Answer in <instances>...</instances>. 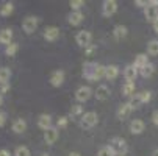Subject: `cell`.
<instances>
[{
    "instance_id": "obj_10",
    "label": "cell",
    "mask_w": 158,
    "mask_h": 156,
    "mask_svg": "<svg viewBox=\"0 0 158 156\" xmlns=\"http://www.w3.org/2000/svg\"><path fill=\"white\" fill-rule=\"evenodd\" d=\"M42 36H44V39H46V41L53 42V41L58 39V36H60V30H58L56 27H46V30H44Z\"/></svg>"
},
{
    "instance_id": "obj_14",
    "label": "cell",
    "mask_w": 158,
    "mask_h": 156,
    "mask_svg": "<svg viewBox=\"0 0 158 156\" xmlns=\"http://www.w3.org/2000/svg\"><path fill=\"white\" fill-rule=\"evenodd\" d=\"M11 42H13V30H11V28H3V30H0V44L10 46Z\"/></svg>"
},
{
    "instance_id": "obj_2",
    "label": "cell",
    "mask_w": 158,
    "mask_h": 156,
    "mask_svg": "<svg viewBox=\"0 0 158 156\" xmlns=\"http://www.w3.org/2000/svg\"><path fill=\"white\" fill-rule=\"evenodd\" d=\"M38 28V17L35 16H28L24 19V22H22V30H24L27 34H31L35 33Z\"/></svg>"
},
{
    "instance_id": "obj_13",
    "label": "cell",
    "mask_w": 158,
    "mask_h": 156,
    "mask_svg": "<svg viewBox=\"0 0 158 156\" xmlns=\"http://www.w3.org/2000/svg\"><path fill=\"white\" fill-rule=\"evenodd\" d=\"M131 106L128 105V102L127 103H122L119 108H118V113H116V116H118V119L119 120H124V119H127L128 116H130V113H131Z\"/></svg>"
},
{
    "instance_id": "obj_35",
    "label": "cell",
    "mask_w": 158,
    "mask_h": 156,
    "mask_svg": "<svg viewBox=\"0 0 158 156\" xmlns=\"http://www.w3.org/2000/svg\"><path fill=\"white\" fill-rule=\"evenodd\" d=\"M67 123H69V119H67L66 116H63V117H60V119H58L56 126H58V128H66V126H67Z\"/></svg>"
},
{
    "instance_id": "obj_7",
    "label": "cell",
    "mask_w": 158,
    "mask_h": 156,
    "mask_svg": "<svg viewBox=\"0 0 158 156\" xmlns=\"http://www.w3.org/2000/svg\"><path fill=\"white\" fill-rule=\"evenodd\" d=\"M96 67H97V62H85L83 64V77L89 81H96L94 80Z\"/></svg>"
},
{
    "instance_id": "obj_30",
    "label": "cell",
    "mask_w": 158,
    "mask_h": 156,
    "mask_svg": "<svg viewBox=\"0 0 158 156\" xmlns=\"http://www.w3.org/2000/svg\"><path fill=\"white\" fill-rule=\"evenodd\" d=\"M14 156H31V153H30V150L27 148V147H17L16 148V151H14Z\"/></svg>"
},
{
    "instance_id": "obj_31",
    "label": "cell",
    "mask_w": 158,
    "mask_h": 156,
    "mask_svg": "<svg viewBox=\"0 0 158 156\" xmlns=\"http://www.w3.org/2000/svg\"><path fill=\"white\" fill-rule=\"evenodd\" d=\"M138 97H139V100H141V103H149L150 102V98H152V92H149V91H144V92H139V94H136Z\"/></svg>"
},
{
    "instance_id": "obj_23",
    "label": "cell",
    "mask_w": 158,
    "mask_h": 156,
    "mask_svg": "<svg viewBox=\"0 0 158 156\" xmlns=\"http://www.w3.org/2000/svg\"><path fill=\"white\" fill-rule=\"evenodd\" d=\"M14 11V5L11 2H5L2 6H0V16H3V17H8L11 16Z\"/></svg>"
},
{
    "instance_id": "obj_37",
    "label": "cell",
    "mask_w": 158,
    "mask_h": 156,
    "mask_svg": "<svg viewBox=\"0 0 158 156\" xmlns=\"http://www.w3.org/2000/svg\"><path fill=\"white\" fill-rule=\"evenodd\" d=\"M8 91H10V84H2V87H0V95L8 92Z\"/></svg>"
},
{
    "instance_id": "obj_25",
    "label": "cell",
    "mask_w": 158,
    "mask_h": 156,
    "mask_svg": "<svg viewBox=\"0 0 158 156\" xmlns=\"http://www.w3.org/2000/svg\"><path fill=\"white\" fill-rule=\"evenodd\" d=\"M133 94H135V83H125L122 86V95L133 97Z\"/></svg>"
},
{
    "instance_id": "obj_22",
    "label": "cell",
    "mask_w": 158,
    "mask_h": 156,
    "mask_svg": "<svg viewBox=\"0 0 158 156\" xmlns=\"http://www.w3.org/2000/svg\"><path fill=\"white\" fill-rule=\"evenodd\" d=\"M113 36H114L116 41L124 39V38L127 36V27H124V25H116L114 30H113Z\"/></svg>"
},
{
    "instance_id": "obj_36",
    "label": "cell",
    "mask_w": 158,
    "mask_h": 156,
    "mask_svg": "<svg viewBox=\"0 0 158 156\" xmlns=\"http://www.w3.org/2000/svg\"><path fill=\"white\" fill-rule=\"evenodd\" d=\"M6 122V113H3V111H0V126H3Z\"/></svg>"
},
{
    "instance_id": "obj_1",
    "label": "cell",
    "mask_w": 158,
    "mask_h": 156,
    "mask_svg": "<svg viewBox=\"0 0 158 156\" xmlns=\"http://www.w3.org/2000/svg\"><path fill=\"white\" fill-rule=\"evenodd\" d=\"M99 122V117H97V113H94V111H89V113H85L80 119V126L85 128V130H89L96 126Z\"/></svg>"
},
{
    "instance_id": "obj_17",
    "label": "cell",
    "mask_w": 158,
    "mask_h": 156,
    "mask_svg": "<svg viewBox=\"0 0 158 156\" xmlns=\"http://www.w3.org/2000/svg\"><path fill=\"white\" fill-rule=\"evenodd\" d=\"M11 130L16 133V134H22V133H25V130H27V122L24 119H16L13 122Z\"/></svg>"
},
{
    "instance_id": "obj_3",
    "label": "cell",
    "mask_w": 158,
    "mask_h": 156,
    "mask_svg": "<svg viewBox=\"0 0 158 156\" xmlns=\"http://www.w3.org/2000/svg\"><path fill=\"white\" fill-rule=\"evenodd\" d=\"M91 95H93V91H91V87H89V86H80L75 91V100L80 102V103L88 102L89 98H91Z\"/></svg>"
},
{
    "instance_id": "obj_21",
    "label": "cell",
    "mask_w": 158,
    "mask_h": 156,
    "mask_svg": "<svg viewBox=\"0 0 158 156\" xmlns=\"http://www.w3.org/2000/svg\"><path fill=\"white\" fill-rule=\"evenodd\" d=\"M67 19H69V24L71 25H80L81 20H83V13L81 11H72Z\"/></svg>"
},
{
    "instance_id": "obj_15",
    "label": "cell",
    "mask_w": 158,
    "mask_h": 156,
    "mask_svg": "<svg viewBox=\"0 0 158 156\" xmlns=\"http://www.w3.org/2000/svg\"><path fill=\"white\" fill-rule=\"evenodd\" d=\"M144 122L143 120H139V119H135V120H131V123H130V133L131 134H141V133L144 131Z\"/></svg>"
},
{
    "instance_id": "obj_8",
    "label": "cell",
    "mask_w": 158,
    "mask_h": 156,
    "mask_svg": "<svg viewBox=\"0 0 158 156\" xmlns=\"http://www.w3.org/2000/svg\"><path fill=\"white\" fill-rule=\"evenodd\" d=\"M64 72L63 70H53L52 74H50V78H49V81H50V84L53 86V87H60L63 83H64Z\"/></svg>"
},
{
    "instance_id": "obj_43",
    "label": "cell",
    "mask_w": 158,
    "mask_h": 156,
    "mask_svg": "<svg viewBox=\"0 0 158 156\" xmlns=\"http://www.w3.org/2000/svg\"><path fill=\"white\" fill-rule=\"evenodd\" d=\"M153 30H155V33L158 34V19H156V20L153 22Z\"/></svg>"
},
{
    "instance_id": "obj_33",
    "label": "cell",
    "mask_w": 158,
    "mask_h": 156,
    "mask_svg": "<svg viewBox=\"0 0 158 156\" xmlns=\"http://www.w3.org/2000/svg\"><path fill=\"white\" fill-rule=\"evenodd\" d=\"M69 5H71V8H72L74 11H78V10L85 5V2H83V0H71Z\"/></svg>"
},
{
    "instance_id": "obj_39",
    "label": "cell",
    "mask_w": 158,
    "mask_h": 156,
    "mask_svg": "<svg viewBox=\"0 0 158 156\" xmlns=\"http://www.w3.org/2000/svg\"><path fill=\"white\" fill-rule=\"evenodd\" d=\"M135 5H138V6H147V2H144V0H136V2H135Z\"/></svg>"
},
{
    "instance_id": "obj_16",
    "label": "cell",
    "mask_w": 158,
    "mask_h": 156,
    "mask_svg": "<svg viewBox=\"0 0 158 156\" xmlns=\"http://www.w3.org/2000/svg\"><path fill=\"white\" fill-rule=\"evenodd\" d=\"M144 16H146V20H147V22H152V24H153V22L158 19V8L147 5V6L144 8Z\"/></svg>"
},
{
    "instance_id": "obj_44",
    "label": "cell",
    "mask_w": 158,
    "mask_h": 156,
    "mask_svg": "<svg viewBox=\"0 0 158 156\" xmlns=\"http://www.w3.org/2000/svg\"><path fill=\"white\" fill-rule=\"evenodd\" d=\"M69 156H81V154L77 153V151H72V153H69Z\"/></svg>"
},
{
    "instance_id": "obj_34",
    "label": "cell",
    "mask_w": 158,
    "mask_h": 156,
    "mask_svg": "<svg viewBox=\"0 0 158 156\" xmlns=\"http://www.w3.org/2000/svg\"><path fill=\"white\" fill-rule=\"evenodd\" d=\"M80 114H83V106L74 105V106L71 108V116H80Z\"/></svg>"
},
{
    "instance_id": "obj_47",
    "label": "cell",
    "mask_w": 158,
    "mask_h": 156,
    "mask_svg": "<svg viewBox=\"0 0 158 156\" xmlns=\"http://www.w3.org/2000/svg\"><path fill=\"white\" fill-rule=\"evenodd\" d=\"M41 156H49V154H41Z\"/></svg>"
},
{
    "instance_id": "obj_29",
    "label": "cell",
    "mask_w": 158,
    "mask_h": 156,
    "mask_svg": "<svg viewBox=\"0 0 158 156\" xmlns=\"http://www.w3.org/2000/svg\"><path fill=\"white\" fill-rule=\"evenodd\" d=\"M17 50H19V46L16 42H11L10 46H6V49H5V53L8 55V56H14L16 53H17Z\"/></svg>"
},
{
    "instance_id": "obj_40",
    "label": "cell",
    "mask_w": 158,
    "mask_h": 156,
    "mask_svg": "<svg viewBox=\"0 0 158 156\" xmlns=\"http://www.w3.org/2000/svg\"><path fill=\"white\" fill-rule=\"evenodd\" d=\"M94 50H96V46H89V47H86V53H88V55H91Z\"/></svg>"
},
{
    "instance_id": "obj_27",
    "label": "cell",
    "mask_w": 158,
    "mask_h": 156,
    "mask_svg": "<svg viewBox=\"0 0 158 156\" xmlns=\"http://www.w3.org/2000/svg\"><path fill=\"white\" fill-rule=\"evenodd\" d=\"M147 53L155 56L158 55V39H152L149 44H147Z\"/></svg>"
},
{
    "instance_id": "obj_12",
    "label": "cell",
    "mask_w": 158,
    "mask_h": 156,
    "mask_svg": "<svg viewBox=\"0 0 158 156\" xmlns=\"http://www.w3.org/2000/svg\"><path fill=\"white\" fill-rule=\"evenodd\" d=\"M38 126L44 131H47L49 128H52V117L49 114H41L38 117Z\"/></svg>"
},
{
    "instance_id": "obj_4",
    "label": "cell",
    "mask_w": 158,
    "mask_h": 156,
    "mask_svg": "<svg viewBox=\"0 0 158 156\" xmlns=\"http://www.w3.org/2000/svg\"><path fill=\"white\" fill-rule=\"evenodd\" d=\"M110 145L113 147V150L116 151L118 156H124L127 151V144H125V139H122V138H113Z\"/></svg>"
},
{
    "instance_id": "obj_41",
    "label": "cell",
    "mask_w": 158,
    "mask_h": 156,
    "mask_svg": "<svg viewBox=\"0 0 158 156\" xmlns=\"http://www.w3.org/2000/svg\"><path fill=\"white\" fill-rule=\"evenodd\" d=\"M147 5H149V6H155V8H156V6H158V0H149Z\"/></svg>"
},
{
    "instance_id": "obj_11",
    "label": "cell",
    "mask_w": 158,
    "mask_h": 156,
    "mask_svg": "<svg viewBox=\"0 0 158 156\" xmlns=\"http://www.w3.org/2000/svg\"><path fill=\"white\" fill-rule=\"evenodd\" d=\"M56 139H58V128L52 126L47 131H44V141H46V144L52 145V144L56 142Z\"/></svg>"
},
{
    "instance_id": "obj_5",
    "label": "cell",
    "mask_w": 158,
    "mask_h": 156,
    "mask_svg": "<svg viewBox=\"0 0 158 156\" xmlns=\"http://www.w3.org/2000/svg\"><path fill=\"white\" fill-rule=\"evenodd\" d=\"M91 39H93V36H91V33L89 31H86V30H81V31H78L77 33V36H75V41H77V44L80 47H89L91 46Z\"/></svg>"
},
{
    "instance_id": "obj_6",
    "label": "cell",
    "mask_w": 158,
    "mask_h": 156,
    "mask_svg": "<svg viewBox=\"0 0 158 156\" xmlns=\"http://www.w3.org/2000/svg\"><path fill=\"white\" fill-rule=\"evenodd\" d=\"M118 11V2L116 0H105L102 3V14L105 17H110Z\"/></svg>"
},
{
    "instance_id": "obj_24",
    "label": "cell",
    "mask_w": 158,
    "mask_h": 156,
    "mask_svg": "<svg viewBox=\"0 0 158 156\" xmlns=\"http://www.w3.org/2000/svg\"><path fill=\"white\" fill-rule=\"evenodd\" d=\"M10 78H11V70L8 67L0 69V86L2 84H10Z\"/></svg>"
},
{
    "instance_id": "obj_32",
    "label": "cell",
    "mask_w": 158,
    "mask_h": 156,
    "mask_svg": "<svg viewBox=\"0 0 158 156\" xmlns=\"http://www.w3.org/2000/svg\"><path fill=\"white\" fill-rule=\"evenodd\" d=\"M128 105L131 106V109H136V108H138L139 105H143V103H141V100H139V97H138L136 94H135V95H133V97H131V98L128 100Z\"/></svg>"
},
{
    "instance_id": "obj_9",
    "label": "cell",
    "mask_w": 158,
    "mask_h": 156,
    "mask_svg": "<svg viewBox=\"0 0 158 156\" xmlns=\"http://www.w3.org/2000/svg\"><path fill=\"white\" fill-rule=\"evenodd\" d=\"M138 69L135 67L133 64H128L127 67L124 69V78H125V81L127 83H133L135 80H136V77H138Z\"/></svg>"
},
{
    "instance_id": "obj_26",
    "label": "cell",
    "mask_w": 158,
    "mask_h": 156,
    "mask_svg": "<svg viewBox=\"0 0 158 156\" xmlns=\"http://www.w3.org/2000/svg\"><path fill=\"white\" fill-rule=\"evenodd\" d=\"M153 72H155V66L153 64H147V66H144V67L139 70V74L144 77V78H149V77H152L153 75Z\"/></svg>"
},
{
    "instance_id": "obj_20",
    "label": "cell",
    "mask_w": 158,
    "mask_h": 156,
    "mask_svg": "<svg viewBox=\"0 0 158 156\" xmlns=\"http://www.w3.org/2000/svg\"><path fill=\"white\" fill-rule=\"evenodd\" d=\"M119 75V67L116 64H110L106 66V74H105V78L106 80H116Z\"/></svg>"
},
{
    "instance_id": "obj_28",
    "label": "cell",
    "mask_w": 158,
    "mask_h": 156,
    "mask_svg": "<svg viewBox=\"0 0 158 156\" xmlns=\"http://www.w3.org/2000/svg\"><path fill=\"white\" fill-rule=\"evenodd\" d=\"M97 156H118V154H116L114 150H113L111 145H105V147H102V148L99 150Z\"/></svg>"
},
{
    "instance_id": "obj_38",
    "label": "cell",
    "mask_w": 158,
    "mask_h": 156,
    "mask_svg": "<svg viewBox=\"0 0 158 156\" xmlns=\"http://www.w3.org/2000/svg\"><path fill=\"white\" fill-rule=\"evenodd\" d=\"M152 122L158 126V111H155V113L152 114Z\"/></svg>"
},
{
    "instance_id": "obj_18",
    "label": "cell",
    "mask_w": 158,
    "mask_h": 156,
    "mask_svg": "<svg viewBox=\"0 0 158 156\" xmlns=\"http://www.w3.org/2000/svg\"><path fill=\"white\" fill-rule=\"evenodd\" d=\"M96 98L97 100H100V102H103V100H106L108 97H110V89L105 86V84H100V86H97V89H96Z\"/></svg>"
},
{
    "instance_id": "obj_46",
    "label": "cell",
    "mask_w": 158,
    "mask_h": 156,
    "mask_svg": "<svg viewBox=\"0 0 158 156\" xmlns=\"http://www.w3.org/2000/svg\"><path fill=\"white\" fill-rule=\"evenodd\" d=\"M2 102H3V98H2V95H0V105H2Z\"/></svg>"
},
{
    "instance_id": "obj_19",
    "label": "cell",
    "mask_w": 158,
    "mask_h": 156,
    "mask_svg": "<svg viewBox=\"0 0 158 156\" xmlns=\"http://www.w3.org/2000/svg\"><path fill=\"white\" fill-rule=\"evenodd\" d=\"M147 64H149V56H147L146 53L136 55V58H135V62H133V66H135L138 70H141L144 66H147Z\"/></svg>"
},
{
    "instance_id": "obj_42",
    "label": "cell",
    "mask_w": 158,
    "mask_h": 156,
    "mask_svg": "<svg viewBox=\"0 0 158 156\" xmlns=\"http://www.w3.org/2000/svg\"><path fill=\"white\" fill-rule=\"evenodd\" d=\"M0 156H11V154H10V151H8V150L2 148V150H0Z\"/></svg>"
},
{
    "instance_id": "obj_45",
    "label": "cell",
    "mask_w": 158,
    "mask_h": 156,
    "mask_svg": "<svg viewBox=\"0 0 158 156\" xmlns=\"http://www.w3.org/2000/svg\"><path fill=\"white\" fill-rule=\"evenodd\" d=\"M152 156H158V150H155V151L152 153Z\"/></svg>"
}]
</instances>
